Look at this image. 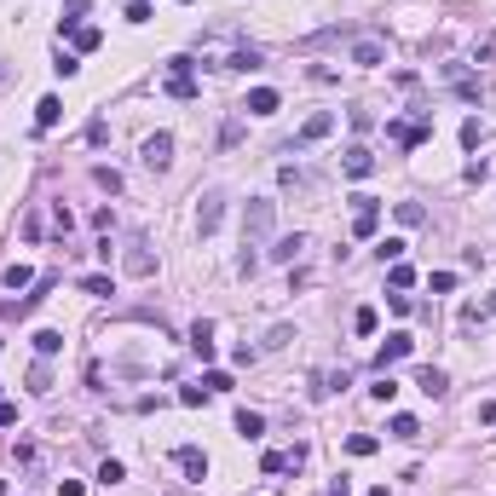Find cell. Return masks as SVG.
I'll return each instance as SVG.
<instances>
[{"label": "cell", "instance_id": "1", "mask_svg": "<svg viewBox=\"0 0 496 496\" xmlns=\"http://www.w3.org/2000/svg\"><path fill=\"white\" fill-rule=\"evenodd\" d=\"M272 219H277V202H248L243 208V248H260L272 237Z\"/></svg>", "mask_w": 496, "mask_h": 496}, {"label": "cell", "instance_id": "2", "mask_svg": "<svg viewBox=\"0 0 496 496\" xmlns=\"http://www.w3.org/2000/svg\"><path fill=\"white\" fill-rule=\"evenodd\" d=\"M329 133H335V116H329V110H318V116H306V127H300L294 139H289V156H300L306 145H318V139H329Z\"/></svg>", "mask_w": 496, "mask_h": 496}, {"label": "cell", "instance_id": "3", "mask_svg": "<svg viewBox=\"0 0 496 496\" xmlns=\"http://www.w3.org/2000/svg\"><path fill=\"white\" fill-rule=\"evenodd\" d=\"M410 352H416V341L404 335V329H398V335H387V346L375 352V364H381V375H392V364H404V358H410Z\"/></svg>", "mask_w": 496, "mask_h": 496}, {"label": "cell", "instance_id": "4", "mask_svg": "<svg viewBox=\"0 0 496 496\" xmlns=\"http://www.w3.org/2000/svg\"><path fill=\"white\" fill-rule=\"evenodd\" d=\"M341 173H346V179H370V173H375V150H370V145H346Z\"/></svg>", "mask_w": 496, "mask_h": 496}, {"label": "cell", "instance_id": "5", "mask_svg": "<svg viewBox=\"0 0 496 496\" xmlns=\"http://www.w3.org/2000/svg\"><path fill=\"white\" fill-rule=\"evenodd\" d=\"M352 64H358V70H375V64H387V40H375V35H358V40H352Z\"/></svg>", "mask_w": 496, "mask_h": 496}, {"label": "cell", "instance_id": "6", "mask_svg": "<svg viewBox=\"0 0 496 496\" xmlns=\"http://www.w3.org/2000/svg\"><path fill=\"white\" fill-rule=\"evenodd\" d=\"M219 219H225V197H219V191H208V197L197 202V231H202V237H214V231H219Z\"/></svg>", "mask_w": 496, "mask_h": 496}, {"label": "cell", "instance_id": "7", "mask_svg": "<svg viewBox=\"0 0 496 496\" xmlns=\"http://www.w3.org/2000/svg\"><path fill=\"white\" fill-rule=\"evenodd\" d=\"M173 162V133H150V139H145V167H167Z\"/></svg>", "mask_w": 496, "mask_h": 496}, {"label": "cell", "instance_id": "8", "mask_svg": "<svg viewBox=\"0 0 496 496\" xmlns=\"http://www.w3.org/2000/svg\"><path fill=\"white\" fill-rule=\"evenodd\" d=\"M387 133H392L398 145H410V150H416V145H427V133H433V127H427V121H387Z\"/></svg>", "mask_w": 496, "mask_h": 496}, {"label": "cell", "instance_id": "9", "mask_svg": "<svg viewBox=\"0 0 496 496\" xmlns=\"http://www.w3.org/2000/svg\"><path fill=\"white\" fill-rule=\"evenodd\" d=\"M277 104H283V99H277V87H254L243 110H248V116H277Z\"/></svg>", "mask_w": 496, "mask_h": 496}, {"label": "cell", "instance_id": "10", "mask_svg": "<svg viewBox=\"0 0 496 496\" xmlns=\"http://www.w3.org/2000/svg\"><path fill=\"white\" fill-rule=\"evenodd\" d=\"M173 462H179V468H185L191 479H208V456H202V450H197V444H179V450H173Z\"/></svg>", "mask_w": 496, "mask_h": 496}, {"label": "cell", "instance_id": "11", "mask_svg": "<svg viewBox=\"0 0 496 496\" xmlns=\"http://www.w3.org/2000/svg\"><path fill=\"white\" fill-rule=\"evenodd\" d=\"M121 265H127V277H150V272H156V260H150V248H145V243H133Z\"/></svg>", "mask_w": 496, "mask_h": 496}, {"label": "cell", "instance_id": "12", "mask_svg": "<svg viewBox=\"0 0 496 496\" xmlns=\"http://www.w3.org/2000/svg\"><path fill=\"white\" fill-rule=\"evenodd\" d=\"M191 346H197V358H202V364L214 358V324H208V318H197V324H191Z\"/></svg>", "mask_w": 496, "mask_h": 496}, {"label": "cell", "instance_id": "13", "mask_svg": "<svg viewBox=\"0 0 496 496\" xmlns=\"http://www.w3.org/2000/svg\"><path fill=\"white\" fill-rule=\"evenodd\" d=\"M300 248H306V237H300V231H294V237H277V243H272V260H277V265H294V260H300Z\"/></svg>", "mask_w": 496, "mask_h": 496}, {"label": "cell", "instance_id": "14", "mask_svg": "<svg viewBox=\"0 0 496 496\" xmlns=\"http://www.w3.org/2000/svg\"><path fill=\"white\" fill-rule=\"evenodd\" d=\"M58 116H64V99H53V93L35 104V127H40V133H47V127H58Z\"/></svg>", "mask_w": 496, "mask_h": 496}, {"label": "cell", "instance_id": "15", "mask_svg": "<svg viewBox=\"0 0 496 496\" xmlns=\"http://www.w3.org/2000/svg\"><path fill=\"white\" fill-rule=\"evenodd\" d=\"M416 387H421V392H427V398H439V392H444V387H450V375H444V370H433V364H427V370H416Z\"/></svg>", "mask_w": 496, "mask_h": 496}, {"label": "cell", "instance_id": "16", "mask_svg": "<svg viewBox=\"0 0 496 496\" xmlns=\"http://www.w3.org/2000/svg\"><path fill=\"white\" fill-rule=\"evenodd\" d=\"M265 58H260V47H237L231 58H225V70H260Z\"/></svg>", "mask_w": 496, "mask_h": 496}, {"label": "cell", "instance_id": "17", "mask_svg": "<svg viewBox=\"0 0 496 496\" xmlns=\"http://www.w3.org/2000/svg\"><path fill=\"white\" fill-rule=\"evenodd\" d=\"M237 433H243V439H260V433H265V416H260V410H237Z\"/></svg>", "mask_w": 496, "mask_h": 496}, {"label": "cell", "instance_id": "18", "mask_svg": "<svg viewBox=\"0 0 496 496\" xmlns=\"http://www.w3.org/2000/svg\"><path fill=\"white\" fill-rule=\"evenodd\" d=\"M346 450H352V456H375L381 439H375V433H352V439H346Z\"/></svg>", "mask_w": 496, "mask_h": 496}, {"label": "cell", "instance_id": "19", "mask_svg": "<svg viewBox=\"0 0 496 496\" xmlns=\"http://www.w3.org/2000/svg\"><path fill=\"white\" fill-rule=\"evenodd\" d=\"M0 283H6V289H29L35 272H29V265H6V272H0Z\"/></svg>", "mask_w": 496, "mask_h": 496}, {"label": "cell", "instance_id": "20", "mask_svg": "<svg viewBox=\"0 0 496 496\" xmlns=\"http://www.w3.org/2000/svg\"><path fill=\"white\" fill-rule=\"evenodd\" d=\"M58 346H64V335H58V329H35V352H40V358H53Z\"/></svg>", "mask_w": 496, "mask_h": 496}, {"label": "cell", "instance_id": "21", "mask_svg": "<svg viewBox=\"0 0 496 496\" xmlns=\"http://www.w3.org/2000/svg\"><path fill=\"white\" fill-rule=\"evenodd\" d=\"M387 433H392V439H416V433H421V421H416V416H392V421H387Z\"/></svg>", "mask_w": 496, "mask_h": 496}, {"label": "cell", "instance_id": "22", "mask_svg": "<svg viewBox=\"0 0 496 496\" xmlns=\"http://www.w3.org/2000/svg\"><path fill=\"white\" fill-rule=\"evenodd\" d=\"M375 324H381L375 306H358V312H352V329H358V335H375Z\"/></svg>", "mask_w": 496, "mask_h": 496}, {"label": "cell", "instance_id": "23", "mask_svg": "<svg viewBox=\"0 0 496 496\" xmlns=\"http://www.w3.org/2000/svg\"><path fill=\"white\" fill-rule=\"evenodd\" d=\"M404 248H410V243H404V237H387V243H381L375 254H381V265H398V260H404Z\"/></svg>", "mask_w": 496, "mask_h": 496}, {"label": "cell", "instance_id": "24", "mask_svg": "<svg viewBox=\"0 0 496 496\" xmlns=\"http://www.w3.org/2000/svg\"><path fill=\"white\" fill-rule=\"evenodd\" d=\"M70 40H75V53H99V29H70Z\"/></svg>", "mask_w": 496, "mask_h": 496}, {"label": "cell", "instance_id": "25", "mask_svg": "<svg viewBox=\"0 0 496 496\" xmlns=\"http://www.w3.org/2000/svg\"><path fill=\"white\" fill-rule=\"evenodd\" d=\"M121 479H127V468H121L116 456H104V462H99V485H121Z\"/></svg>", "mask_w": 496, "mask_h": 496}, {"label": "cell", "instance_id": "26", "mask_svg": "<svg viewBox=\"0 0 496 496\" xmlns=\"http://www.w3.org/2000/svg\"><path fill=\"white\" fill-rule=\"evenodd\" d=\"M260 468H265V473H289V450H265Z\"/></svg>", "mask_w": 496, "mask_h": 496}, {"label": "cell", "instance_id": "27", "mask_svg": "<svg viewBox=\"0 0 496 496\" xmlns=\"http://www.w3.org/2000/svg\"><path fill=\"white\" fill-rule=\"evenodd\" d=\"M370 398H375V404H392V398H398V381H392V375H381V381L370 387Z\"/></svg>", "mask_w": 496, "mask_h": 496}, {"label": "cell", "instance_id": "28", "mask_svg": "<svg viewBox=\"0 0 496 496\" xmlns=\"http://www.w3.org/2000/svg\"><path fill=\"white\" fill-rule=\"evenodd\" d=\"M29 387H35V392H53V370H47V358L29 370Z\"/></svg>", "mask_w": 496, "mask_h": 496}, {"label": "cell", "instance_id": "29", "mask_svg": "<svg viewBox=\"0 0 496 496\" xmlns=\"http://www.w3.org/2000/svg\"><path fill=\"white\" fill-rule=\"evenodd\" d=\"M202 387H208V392H231L237 381H231V375H225V370H208V375H202Z\"/></svg>", "mask_w": 496, "mask_h": 496}, {"label": "cell", "instance_id": "30", "mask_svg": "<svg viewBox=\"0 0 496 496\" xmlns=\"http://www.w3.org/2000/svg\"><path fill=\"white\" fill-rule=\"evenodd\" d=\"M387 283H392V289H410V283H416V272H410V265H404V260H398V265H392V272H387Z\"/></svg>", "mask_w": 496, "mask_h": 496}, {"label": "cell", "instance_id": "31", "mask_svg": "<svg viewBox=\"0 0 496 496\" xmlns=\"http://www.w3.org/2000/svg\"><path fill=\"white\" fill-rule=\"evenodd\" d=\"M462 145H468V150H479V116H468V121H462Z\"/></svg>", "mask_w": 496, "mask_h": 496}, {"label": "cell", "instance_id": "32", "mask_svg": "<svg viewBox=\"0 0 496 496\" xmlns=\"http://www.w3.org/2000/svg\"><path fill=\"white\" fill-rule=\"evenodd\" d=\"M81 289H87V294H116V283H110V277H81Z\"/></svg>", "mask_w": 496, "mask_h": 496}, {"label": "cell", "instance_id": "33", "mask_svg": "<svg viewBox=\"0 0 496 496\" xmlns=\"http://www.w3.org/2000/svg\"><path fill=\"white\" fill-rule=\"evenodd\" d=\"M237 139H243V121H225V127H219V145H225V150H231Z\"/></svg>", "mask_w": 496, "mask_h": 496}, {"label": "cell", "instance_id": "34", "mask_svg": "<svg viewBox=\"0 0 496 496\" xmlns=\"http://www.w3.org/2000/svg\"><path fill=\"white\" fill-rule=\"evenodd\" d=\"M93 179H99V185H104V191H121V173H116V167H99Z\"/></svg>", "mask_w": 496, "mask_h": 496}, {"label": "cell", "instance_id": "35", "mask_svg": "<svg viewBox=\"0 0 496 496\" xmlns=\"http://www.w3.org/2000/svg\"><path fill=\"white\" fill-rule=\"evenodd\" d=\"M283 191H306V173L300 167H283Z\"/></svg>", "mask_w": 496, "mask_h": 496}, {"label": "cell", "instance_id": "36", "mask_svg": "<svg viewBox=\"0 0 496 496\" xmlns=\"http://www.w3.org/2000/svg\"><path fill=\"white\" fill-rule=\"evenodd\" d=\"M398 219L404 225H421V202H398Z\"/></svg>", "mask_w": 496, "mask_h": 496}, {"label": "cell", "instance_id": "37", "mask_svg": "<svg viewBox=\"0 0 496 496\" xmlns=\"http://www.w3.org/2000/svg\"><path fill=\"white\" fill-rule=\"evenodd\" d=\"M202 398H208V387H179V404H191V410H197Z\"/></svg>", "mask_w": 496, "mask_h": 496}, {"label": "cell", "instance_id": "38", "mask_svg": "<svg viewBox=\"0 0 496 496\" xmlns=\"http://www.w3.org/2000/svg\"><path fill=\"white\" fill-rule=\"evenodd\" d=\"M64 12H70V18H64V29H75V18L87 12V0H64Z\"/></svg>", "mask_w": 496, "mask_h": 496}, {"label": "cell", "instance_id": "39", "mask_svg": "<svg viewBox=\"0 0 496 496\" xmlns=\"http://www.w3.org/2000/svg\"><path fill=\"white\" fill-rule=\"evenodd\" d=\"M18 421V404H6V398H0V427H12Z\"/></svg>", "mask_w": 496, "mask_h": 496}, {"label": "cell", "instance_id": "40", "mask_svg": "<svg viewBox=\"0 0 496 496\" xmlns=\"http://www.w3.org/2000/svg\"><path fill=\"white\" fill-rule=\"evenodd\" d=\"M479 421H485V427L496 421V398H485V404H479Z\"/></svg>", "mask_w": 496, "mask_h": 496}, {"label": "cell", "instance_id": "41", "mask_svg": "<svg viewBox=\"0 0 496 496\" xmlns=\"http://www.w3.org/2000/svg\"><path fill=\"white\" fill-rule=\"evenodd\" d=\"M479 318H496V294H490V300H485V306H479Z\"/></svg>", "mask_w": 496, "mask_h": 496}, {"label": "cell", "instance_id": "42", "mask_svg": "<svg viewBox=\"0 0 496 496\" xmlns=\"http://www.w3.org/2000/svg\"><path fill=\"white\" fill-rule=\"evenodd\" d=\"M329 496H352V490H346V479H335V485H329Z\"/></svg>", "mask_w": 496, "mask_h": 496}, {"label": "cell", "instance_id": "43", "mask_svg": "<svg viewBox=\"0 0 496 496\" xmlns=\"http://www.w3.org/2000/svg\"><path fill=\"white\" fill-rule=\"evenodd\" d=\"M370 496H392V490H387V485H375V490H370Z\"/></svg>", "mask_w": 496, "mask_h": 496}, {"label": "cell", "instance_id": "44", "mask_svg": "<svg viewBox=\"0 0 496 496\" xmlns=\"http://www.w3.org/2000/svg\"><path fill=\"white\" fill-rule=\"evenodd\" d=\"M0 496H6V479H0Z\"/></svg>", "mask_w": 496, "mask_h": 496}, {"label": "cell", "instance_id": "45", "mask_svg": "<svg viewBox=\"0 0 496 496\" xmlns=\"http://www.w3.org/2000/svg\"><path fill=\"white\" fill-rule=\"evenodd\" d=\"M179 6H191V0H179Z\"/></svg>", "mask_w": 496, "mask_h": 496}, {"label": "cell", "instance_id": "46", "mask_svg": "<svg viewBox=\"0 0 496 496\" xmlns=\"http://www.w3.org/2000/svg\"><path fill=\"white\" fill-rule=\"evenodd\" d=\"M0 81H6V70H0Z\"/></svg>", "mask_w": 496, "mask_h": 496}]
</instances>
